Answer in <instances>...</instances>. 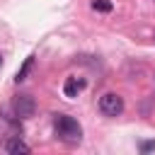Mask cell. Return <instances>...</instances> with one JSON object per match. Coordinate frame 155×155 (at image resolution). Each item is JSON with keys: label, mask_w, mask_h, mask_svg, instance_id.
Instances as JSON below:
<instances>
[{"label": "cell", "mask_w": 155, "mask_h": 155, "mask_svg": "<svg viewBox=\"0 0 155 155\" xmlns=\"http://www.w3.org/2000/svg\"><path fill=\"white\" fill-rule=\"evenodd\" d=\"M56 136L65 143H80L82 138V126L78 124V119L68 116V114H58L56 116Z\"/></svg>", "instance_id": "6da1fadb"}, {"label": "cell", "mask_w": 155, "mask_h": 155, "mask_svg": "<svg viewBox=\"0 0 155 155\" xmlns=\"http://www.w3.org/2000/svg\"><path fill=\"white\" fill-rule=\"evenodd\" d=\"M99 111H102L104 116H119V114L124 111V99H121V94H116V92L102 94V97H99Z\"/></svg>", "instance_id": "7a4b0ae2"}, {"label": "cell", "mask_w": 155, "mask_h": 155, "mask_svg": "<svg viewBox=\"0 0 155 155\" xmlns=\"http://www.w3.org/2000/svg\"><path fill=\"white\" fill-rule=\"evenodd\" d=\"M12 109H15V114H17L19 119H29V116H34V111H36V102H34L31 94H17V97L12 99Z\"/></svg>", "instance_id": "3957f363"}, {"label": "cell", "mask_w": 155, "mask_h": 155, "mask_svg": "<svg viewBox=\"0 0 155 155\" xmlns=\"http://www.w3.org/2000/svg\"><path fill=\"white\" fill-rule=\"evenodd\" d=\"M82 87H85V80H82V78H68V80L63 82V94H65L68 99H73V97H78V94L82 92Z\"/></svg>", "instance_id": "277c9868"}, {"label": "cell", "mask_w": 155, "mask_h": 155, "mask_svg": "<svg viewBox=\"0 0 155 155\" xmlns=\"http://www.w3.org/2000/svg\"><path fill=\"white\" fill-rule=\"evenodd\" d=\"M5 150H7L10 155H19V153H22V155H27L31 148H29V145H27V143H24L19 136H12V138L5 143Z\"/></svg>", "instance_id": "5b68a950"}, {"label": "cell", "mask_w": 155, "mask_h": 155, "mask_svg": "<svg viewBox=\"0 0 155 155\" xmlns=\"http://www.w3.org/2000/svg\"><path fill=\"white\" fill-rule=\"evenodd\" d=\"M31 65H34V56H29V58L24 61V65H22V68L17 70V75H15V82H22V80H27V75H29Z\"/></svg>", "instance_id": "8992f818"}, {"label": "cell", "mask_w": 155, "mask_h": 155, "mask_svg": "<svg viewBox=\"0 0 155 155\" xmlns=\"http://www.w3.org/2000/svg\"><path fill=\"white\" fill-rule=\"evenodd\" d=\"M92 10H97V12H111V2L109 0H92Z\"/></svg>", "instance_id": "52a82bcc"}, {"label": "cell", "mask_w": 155, "mask_h": 155, "mask_svg": "<svg viewBox=\"0 0 155 155\" xmlns=\"http://www.w3.org/2000/svg\"><path fill=\"white\" fill-rule=\"evenodd\" d=\"M140 150H143V153L155 150V140H143V143H140Z\"/></svg>", "instance_id": "ba28073f"}, {"label": "cell", "mask_w": 155, "mask_h": 155, "mask_svg": "<svg viewBox=\"0 0 155 155\" xmlns=\"http://www.w3.org/2000/svg\"><path fill=\"white\" fill-rule=\"evenodd\" d=\"M2 124H5V116H2V114H0V126H2Z\"/></svg>", "instance_id": "9c48e42d"}, {"label": "cell", "mask_w": 155, "mask_h": 155, "mask_svg": "<svg viewBox=\"0 0 155 155\" xmlns=\"http://www.w3.org/2000/svg\"><path fill=\"white\" fill-rule=\"evenodd\" d=\"M0 63H2V56H0Z\"/></svg>", "instance_id": "30bf717a"}]
</instances>
